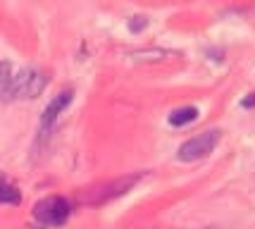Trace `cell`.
<instances>
[{
    "mask_svg": "<svg viewBox=\"0 0 255 229\" xmlns=\"http://www.w3.org/2000/svg\"><path fill=\"white\" fill-rule=\"evenodd\" d=\"M198 108H193V105H184V108H177L169 112V117H167V122H169V127H186V124H191V122L198 120Z\"/></svg>",
    "mask_w": 255,
    "mask_h": 229,
    "instance_id": "cell-7",
    "label": "cell"
},
{
    "mask_svg": "<svg viewBox=\"0 0 255 229\" xmlns=\"http://www.w3.org/2000/svg\"><path fill=\"white\" fill-rule=\"evenodd\" d=\"M72 218V203L65 196H45L33 206V220L36 225L45 229H57L67 225Z\"/></svg>",
    "mask_w": 255,
    "mask_h": 229,
    "instance_id": "cell-2",
    "label": "cell"
},
{
    "mask_svg": "<svg viewBox=\"0 0 255 229\" xmlns=\"http://www.w3.org/2000/svg\"><path fill=\"white\" fill-rule=\"evenodd\" d=\"M12 81H14V72L12 65L0 60V105L12 103Z\"/></svg>",
    "mask_w": 255,
    "mask_h": 229,
    "instance_id": "cell-6",
    "label": "cell"
},
{
    "mask_svg": "<svg viewBox=\"0 0 255 229\" xmlns=\"http://www.w3.org/2000/svg\"><path fill=\"white\" fill-rule=\"evenodd\" d=\"M22 194L5 175H0V206H19Z\"/></svg>",
    "mask_w": 255,
    "mask_h": 229,
    "instance_id": "cell-8",
    "label": "cell"
},
{
    "mask_svg": "<svg viewBox=\"0 0 255 229\" xmlns=\"http://www.w3.org/2000/svg\"><path fill=\"white\" fill-rule=\"evenodd\" d=\"M145 26H148V17H143V14H136V17H131V19L127 22V29H129L131 33L145 31Z\"/></svg>",
    "mask_w": 255,
    "mask_h": 229,
    "instance_id": "cell-10",
    "label": "cell"
},
{
    "mask_svg": "<svg viewBox=\"0 0 255 229\" xmlns=\"http://www.w3.org/2000/svg\"><path fill=\"white\" fill-rule=\"evenodd\" d=\"M167 50H141V53H133V57L136 60H141V62H157V60H162V57H167Z\"/></svg>",
    "mask_w": 255,
    "mask_h": 229,
    "instance_id": "cell-9",
    "label": "cell"
},
{
    "mask_svg": "<svg viewBox=\"0 0 255 229\" xmlns=\"http://www.w3.org/2000/svg\"><path fill=\"white\" fill-rule=\"evenodd\" d=\"M141 177H143L141 172H131V175L117 177V179H110V182L93 184V186L84 189V191L79 194V203H81V206H91V208L105 206V203H110V201H115V198L129 194L133 186L141 182Z\"/></svg>",
    "mask_w": 255,
    "mask_h": 229,
    "instance_id": "cell-1",
    "label": "cell"
},
{
    "mask_svg": "<svg viewBox=\"0 0 255 229\" xmlns=\"http://www.w3.org/2000/svg\"><path fill=\"white\" fill-rule=\"evenodd\" d=\"M48 86V76L45 72L36 67H26L19 74H14L12 81V100H33L38 98Z\"/></svg>",
    "mask_w": 255,
    "mask_h": 229,
    "instance_id": "cell-4",
    "label": "cell"
},
{
    "mask_svg": "<svg viewBox=\"0 0 255 229\" xmlns=\"http://www.w3.org/2000/svg\"><path fill=\"white\" fill-rule=\"evenodd\" d=\"M241 108H246V110L255 108V93H251V96H246V98L241 100Z\"/></svg>",
    "mask_w": 255,
    "mask_h": 229,
    "instance_id": "cell-11",
    "label": "cell"
},
{
    "mask_svg": "<svg viewBox=\"0 0 255 229\" xmlns=\"http://www.w3.org/2000/svg\"><path fill=\"white\" fill-rule=\"evenodd\" d=\"M72 100H74V91H72V88H67V91H60L55 98L45 105L43 115H41V136L50 134V129L55 127V122L60 120V115L72 105Z\"/></svg>",
    "mask_w": 255,
    "mask_h": 229,
    "instance_id": "cell-5",
    "label": "cell"
},
{
    "mask_svg": "<svg viewBox=\"0 0 255 229\" xmlns=\"http://www.w3.org/2000/svg\"><path fill=\"white\" fill-rule=\"evenodd\" d=\"M222 141V131L220 129H208L193 136L189 141H184L179 146L177 151V158L181 163H198V160H205L210 153H215V148L220 146Z\"/></svg>",
    "mask_w": 255,
    "mask_h": 229,
    "instance_id": "cell-3",
    "label": "cell"
}]
</instances>
